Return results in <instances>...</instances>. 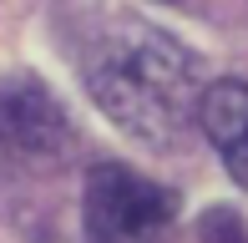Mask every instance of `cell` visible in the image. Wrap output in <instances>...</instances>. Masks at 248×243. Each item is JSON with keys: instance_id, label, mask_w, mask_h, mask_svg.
<instances>
[{"instance_id": "cell-1", "label": "cell", "mask_w": 248, "mask_h": 243, "mask_svg": "<svg viewBox=\"0 0 248 243\" xmlns=\"http://www.w3.org/2000/svg\"><path fill=\"white\" fill-rule=\"evenodd\" d=\"M81 76L92 102L147 147H177L198 127V106L208 91L202 61L177 36L137 15H111L86 36Z\"/></svg>"}, {"instance_id": "cell-2", "label": "cell", "mask_w": 248, "mask_h": 243, "mask_svg": "<svg viewBox=\"0 0 248 243\" xmlns=\"http://www.w3.org/2000/svg\"><path fill=\"white\" fill-rule=\"evenodd\" d=\"M71 152L76 132L61 102L36 76H16L0 86V197H20L56 182Z\"/></svg>"}, {"instance_id": "cell-3", "label": "cell", "mask_w": 248, "mask_h": 243, "mask_svg": "<svg viewBox=\"0 0 248 243\" xmlns=\"http://www.w3.org/2000/svg\"><path fill=\"white\" fill-rule=\"evenodd\" d=\"M86 243H172L177 193L122 162H96L81 193Z\"/></svg>"}, {"instance_id": "cell-4", "label": "cell", "mask_w": 248, "mask_h": 243, "mask_svg": "<svg viewBox=\"0 0 248 243\" xmlns=\"http://www.w3.org/2000/svg\"><path fill=\"white\" fill-rule=\"evenodd\" d=\"M198 127L208 132V142L218 147L228 178L238 187H248V81H243V76L213 81L208 91H202Z\"/></svg>"}, {"instance_id": "cell-5", "label": "cell", "mask_w": 248, "mask_h": 243, "mask_svg": "<svg viewBox=\"0 0 248 243\" xmlns=\"http://www.w3.org/2000/svg\"><path fill=\"white\" fill-rule=\"evenodd\" d=\"M202 238L208 243H243V223L228 213V208H218V213L202 218Z\"/></svg>"}]
</instances>
